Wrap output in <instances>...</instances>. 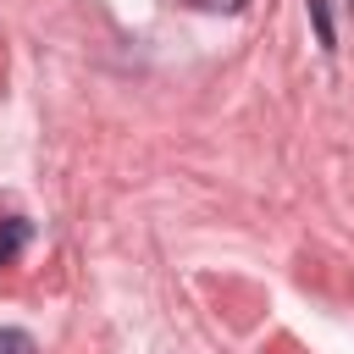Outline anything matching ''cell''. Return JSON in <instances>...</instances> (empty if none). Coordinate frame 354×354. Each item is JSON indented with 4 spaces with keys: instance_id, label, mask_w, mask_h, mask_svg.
I'll use <instances>...</instances> for the list:
<instances>
[{
    "instance_id": "6da1fadb",
    "label": "cell",
    "mask_w": 354,
    "mask_h": 354,
    "mask_svg": "<svg viewBox=\"0 0 354 354\" xmlns=\"http://www.w3.org/2000/svg\"><path fill=\"white\" fill-rule=\"evenodd\" d=\"M28 238H33V227H28L22 216H6V221H0V266H11V260L22 254Z\"/></svg>"
},
{
    "instance_id": "7a4b0ae2",
    "label": "cell",
    "mask_w": 354,
    "mask_h": 354,
    "mask_svg": "<svg viewBox=\"0 0 354 354\" xmlns=\"http://www.w3.org/2000/svg\"><path fill=\"white\" fill-rule=\"evenodd\" d=\"M310 17H315V39H321V50H332L337 39H332V17H326V0H310Z\"/></svg>"
},
{
    "instance_id": "3957f363",
    "label": "cell",
    "mask_w": 354,
    "mask_h": 354,
    "mask_svg": "<svg viewBox=\"0 0 354 354\" xmlns=\"http://www.w3.org/2000/svg\"><path fill=\"white\" fill-rule=\"evenodd\" d=\"M0 354H33V337L17 326H0Z\"/></svg>"
},
{
    "instance_id": "277c9868",
    "label": "cell",
    "mask_w": 354,
    "mask_h": 354,
    "mask_svg": "<svg viewBox=\"0 0 354 354\" xmlns=\"http://www.w3.org/2000/svg\"><path fill=\"white\" fill-rule=\"evenodd\" d=\"M188 6H194V11H227V17H232V11H243L249 0H188Z\"/></svg>"
}]
</instances>
